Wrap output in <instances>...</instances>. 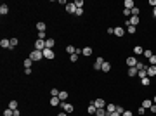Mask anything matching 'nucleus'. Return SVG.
Listing matches in <instances>:
<instances>
[{
    "instance_id": "obj_1",
    "label": "nucleus",
    "mask_w": 156,
    "mask_h": 116,
    "mask_svg": "<svg viewBox=\"0 0 156 116\" xmlns=\"http://www.w3.org/2000/svg\"><path fill=\"white\" fill-rule=\"evenodd\" d=\"M30 59L31 61H40V59H43V52L42 50H31V54H30Z\"/></svg>"
},
{
    "instance_id": "obj_2",
    "label": "nucleus",
    "mask_w": 156,
    "mask_h": 116,
    "mask_svg": "<svg viewBox=\"0 0 156 116\" xmlns=\"http://www.w3.org/2000/svg\"><path fill=\"white\" fill-rule=\"evenodd\" d=\"M141 23V19H139V16H132V17H128L127 19V26L130 24V26H137Z\"/></svg>"
},
{
    "instance_id": "obj_3",
    "label": "nucleus",
    "mask_w": 156,
    "mask_h": 116,
    "mask_svg": "<svg viewBox=\"0 0 156 116\" xmlns=\"http://www.w3.org/2000/svg\"><path fill=\"white\" fill-rule=\"evenodd\" d=\"M54 57H56V54L52 49H43V59H54Z\"/></svg>"
},
{
    "instance_id": "obj_4",
    "label": "nucleus",
    "mask_w": 156,
    "mask_h": 116,
    "mask_svg": "<svg viewBox=\"0 0 156 116\" xmlns=\"http://www.w3.org/2000/svg\"><path fill=\"white\" fill-rule=\"evenodd\" d=\"M92 104H94L97 109H102V108H106V101H104V99H95V101H92Z\"/></svg>"
},
{
    "instance_id": "obj_5",
    "label": "nucleus",
    "mask_w": 156,
    "mask_h": 116,
    "mask_svg": "<svg viewBox=\"0 0 156 116\" xmlns=\"http://www.w3.org/2000/svg\"><path fill=\"white\" fill-rule=\"evenodd\" d=\"M43 49H45V40L37 38V42H35V50H42L43 52Z\"/></svg>"
},
{
    "instance_id": "obj_6",
    "label": "nucleus",
    "mask_w": 156,
    "mask_h": 116,
    "mask_svg": "<svg viewBox=\"0 0 156 116\" xmlns=\"http://www.w3.org/2000/svg\"><path fill=\"white\" fill-rule=\"evenodd\" d=\"M61 108H63L64 113H71L73 111V104H70V102H61Z\"/></svg>"
},
{
    "instance_id": "obj_7",
    "label": "nucleus",
    "mask_w": 156,
    "mask_h": 116,
    "mask_svg": "<svg viewBox=\"0 0 156 116\" xmlns=\"http://www.w3.org/2000/svg\"><path fill=\"white\" fill-rule=\"evenodd\" d=\"M137 62H139V61H137L135 57H127V66H128V68H135Z\"/></svg>"
},
{
    "instance_id": "obj_8",
    "label": "nucleus",
    "mask_w": 156,
    "mask_h": 116,
    "mask_svg": "<svg viewBox=\"0 0 156 116\" xmlns=\"http://www.w3.org/2000/svg\"><path fill=\"white\" fill-rule=\"evenodd\" d=\"M66 12L75 14V12H77V5H75V3H66Z\"/></svg>"
},
{
    "instance_id": "obj_9",
    "label": "nucleus",
    "mask_w": 156,
    "mask_h": 116,
    "mask_svg": "<svg viewBox=\"0 0 156 116\" xmlns=\"http://www.w3.org/2000/svg\"><path fill=\"white\" fill-rule=\"evenodd\" d=\"M102 64H104V59H102V57H99V59L94 62V69H102Z\"/></svg>"
},
{
    "instance_id": "obj_10",
    "label": "nucleus",
    "mask_w": 156,
    "mask_h": 116,
    "mask_svg": "<svg viewBox=\"0 0 156 116\" xmlns=\"http://www.w3.org/2000/svg\"><path fill=\"white\" fill-rule=\"evenodd\" d=\"M148 76H156V66H148Z\"/></svg>"
},
{
    "instance_id": "obj_11",
    "label": "nucleus",
    "mask_w": 156,
    "mask_h": 116,
    "mask_svg": "<svg viewBox=\"0 0 156 116\" xmlns=\"http://www.w3.org/2000/svg\"><path fill=\"white\" fill-rule=\"evenodd\" d=\"M125 9H128V10H132L134 7H135V3H134V0H125Z\"/></svg>"
},
{
    "instance_id": "obj_12",
    "label": "nucleus",
    "mask_w": 156,
    "mask_h": 116,
    "mask_svg": "<svg viewBox=\"0 0 156 116\" xmlns=\"http://www.w3.org/2000/svg\"><path fill=\"white\" fill-rule=\"evenodd\" d=\"M0 47H3V49H10V40L2 38V42H0Z\"/></svg>"
},
{
    "instance_id": "obj_13",
    "label": "nucleus",
    "mask_w": 156,
    "mask_h": 116,
    "mask_svg": "<svg viewBox=\"0 0 156 116\" xmlns=\"http://www.w3.org/2000/svg\"><path fill=\"white\" fill-rule=\"evenodd\" d=\"M54 43H56V42H54V38H47V40H45V49H52V47H54Z\"/></svg>"
},
{
    "instance_id": "obj_14",
    "label": "nucleus",
    "mask_w": 156,
    "mask_h": 116,
    "mask_svg": "<svg viewBox=\"0 0 156 116\" xmlns=\"http://www.w3.org/2000/svg\"><path fill=\"white\" fill-rule=\"evenodd\" d=\"M37 30H38V31H45V30H47V26H45L43 21H38V23H37Z\"/></svg>"
},
{
    "instance_id": "obj_15",
    "label": "nucleus",
    "mask_w": 156,
    "mask_h": 116,
    "mask_svg": "<svg viewBox=\"0 0 156 116\" xmlns=\"http://www.w3.org/2000/svg\"><path fill=\"white\" fill-rule=\"evenodd\" d=\"M153 106V101H149V99H146V101H142V108L144 109H149Z\"/></svg>"
},
{
    "instance_id": "obj_16",
    "label": "nucleus",
    "mask_w": 156,
    "mask_h": 116,
    "mask_svg": "<svg viewBox=\"0 0 156 116\" xmlns=\"http://www.w3.org/2000/svg\"><path fill=\"white\" fill-rule=\"evenodd\" d=\"M106 111H108V115L109 113H115L116 111V106L115 104H106Z\"/></svg>"
},
{
    "instance_id": "obj_17",
    "label": "nucleus",
    "mask_w": 156,
    "mask_h": 116,
    "mask_svg": "<svg viewBox=\"0 0 156 116\" xmlns=\"http://www.w3.org/2000/svg\"><path fill=\"white\" fill-rule=\"evenodd\" d=\"M115 35H116V37H123V35H125V30L118 26V28H115Z\"/></svg>"
},
{
    "instance_id": "obj_18",
    "label": "nucleus",
    "mask_w": 156,
    "mask_h": 116,
    "mask_svg": "<svg viewBox=\"0 0 156 116\" xmlns=\"http://www.w3.org/2000/svg\"><path fill=\"white\" fill-rule=\"evenodd\" d=\"M7 12H9V7H7L5 3H2V5H0V14H2V16H5Z\"/></svg>"
},
{
    "instance_id": "obj_19",
    "label": "nucleus",
    "mask_w": 156,
    "mask_h": 116,
    "mask_svg": "<svg viewBox=\"0 0 156 116\" xmlns=\"http://www.w3.org/2000/svg\"><path fill=\"white\" fill-rule=\"evenodd\" d=\"M59 104H61V99L59 97H52L50 99V106H59Z\"/></svg>"
},
{
    "instance_id": "obj_20",
    "label": "nucleus",
    "mask_w": 156,
    "mask_h": 116,
    "mask_svg": "<svg viewBox=\"0 0 156 116\" xmlns=\"http://www.w3.org/2000/svg\"><path fill=\"white\" fill-rule=\"evenodd\" d=\"M106 115H108L106 108H102V109H97V111H95V116H106Z\"/></svg>"
},
{
    "instance_id": "obj_21",
    "label": "nucleus",
    "mask_w": 156,
    "mask_h": 116,
    "mask_svg": "<svg viewBox=\"0 0 156 116\" xmlns=\"http://www.w3.org/2000/svg\"><path fill=\"white\" fill-rule=\"evenodd\" d=\"M134 54H135V56H141V54H144L142 47H139V45H137V47H134Z\"/></svg>"
},
{
    "instance_id": "obj_22",
    "label": "nucleus",
    "mask_w": 156,
    "mask_h": 116,
    "mask_svg": "<svg viewBox=\"0 0 156 116\" xmlns=\"http://www.w3.org/2000/svg\"><path fill=\"white\" fill-rule=\"evenodd\" d=\"M59 99H61V101H66V99H68V92H66V90H61V92H59Z\"/></svg>"
},
{
    "instance_id": "obj_23",
    "label": "nucleus",
    "mask_w": 156,
    "mask_h": 116,
    "mask_svg": "<svg viewBox=\"0 0 156 116\" xmlns=\"http://www.w3.org/2000/svg\"><path fill=\"white\" fill-rule=\"evenodd\" d=\"M87 109H88V113H90V115H95V111H97V108H95L92 102L88 104V108H87Z\"/></svg>"
},
{
    "instance_id": "obj_24",
    "label": "nucleus",
    "mask_w": 156,
    "mask_h": 116,
    "mask_svg": "<svg viewBox=\"0 0 156 116\" xmlns=\"http://www.w3.org/2000/svg\"><path fill=\"white\" fill-rule=\"evenodd\" d=\"M75 50H77V47H73V45H68V47H66V52H68L70 56L75 54Z\"/></svg>"
},
{
    "instance_id": "obj_25",
    "label": "nucleus",
    "mask_w": 156,
    "mask_h": 116,
    "mask_svg": "<svg viewBox=\"0 0 156 116\" xmlns=\"http://www.w3.org/2000/svg\"><path fill=\"white\" fill-rule=\"evenodd\" d=\"M109 69H111V64H109V62H106V61H104V64H102V71H104V73H108V71H109Z\"/></svg>"
},
{
    "instance_id": "obj_26",
    "label": "nucleus",
    "mask_w": 156,
    "mask_h": 116,
    "mask_svg": "<svg viewBox=\"0 0 156 116\" xmlns=\"http://www.w3.org/2000/svg\"><path fill=\"white\" fill-rule=\"evenodd\" d=\"M137 73H139V71H137L135 68H128V76H137Z\"/></svg>"
},
{
    "instance_id": "obj_27",
    "label": "nucleus",
    "mask_w": 156,
    "mask_h": 116,
    "mask_svg": "<svg viewBox=\"0 0 156 116\" xmlns=\"http://www.w3.org/2000/svg\"><path fill=\"white\" fill-rule=\"evenodd\" d=\"M9 109L16 111V109H17V102H16V101H10V102H9Z\"/></svg>"
},
{
    "instance_id": "obj_28",
    "label": "nucleus",
    "mask_w": 156,
    "mask_h": 116,
    "mask_svg": "<svg viewBox=\"0 0 156 116\" xmlns=\"http://www.w3.org/2000/svg\"><path fill=\"white\" fill-rule=\"evenodd\" d=\"M148 61H149V66H156V54H153Z\"/></svg>"
},
{
    "instance_id": "obj_29",
    "label": "nucleus",
    "mask_w": 156,
    "mask_h": 116,
    "mask_svg": "<svg viewBox=\"0 0 156 116\" xmlns=\"http://www.w3.org/2000/svg\"><path fill=\"white\" fill-rule=\"evenodd\" d=\"M141 83H142L144 87H148V85L151 83V80H149V76H146V78H141Z\"/></svg>"
},
{
    "instance_id": "obj_30",
    "label": "nucleus",
    "mask_w": 156,
    "mask_h": 116,
    "mask_svg": "<svg viewBox=\"0 0 156 116\" xmlns=\"http://www.w3.org/2000/svg\"><path fill=\"white\" fill-rule=\"evenodd\" d=\"M137 76H141V78H146V76H148V69H146V68H144V69H141V71L137 73Z\"/></svg>"
},
{
    "instance_id": "obj_31",
    "label": "nucleus",
    "mask_w": 156,
    "mask_h": 116,
    "mask_svg": "<svg viewBox=\"0 0 156 116\" xmlns=\"http://www.w3.org/2000/svg\"><path fill=\"white\" fill-rule=\"evenodd\" d=\"M83 56H87V57L92 56V49H90V47H85V49H83Z\"/></svg>"
},
{
    "instance_id": "obj_32",
    "label": "nucleus",
    "mask_w": 156,
    "mask_h": 116,
    "mask_svg": "<svg viewBox=\"0 0 156 116\" xmlns=\"http://www.w3.org/2000/svg\"><path fill=\"white\" fill-rule=\"evenodd\" d=\"M59 92H61V90H57V88H52V90H50V95H52V97H59Z\"/></svg>"
},
{
    "instance_id": "obj_33",
    "label": "nucleus",
    "mask_w": 156,
    "mask_h": 116,
    "mask_svg": "<svg viewBox=\"0 0 156 116\" xmlns=\"http://www.w3.org/2000/svg\"><path fill=\"white\" fill-rule=\"evenodd\" d=\"M3 116H14V111H12V109H9V108H7V109H5V111H3Z\"/></svg>"
},
{
    "instance_id": "obj_34",
    "label": "nucleus",
    "mask_w": 156,
    "mask_h": 116,
    "mask_svg": "<svg viewBox=\"0 0 156 116\" xmlns=\"http://www.w3.org/2000/svg\"><path fill=\"white\" fill-rule=\"evenodd\" d=\"M151 56H153V52H151L149 49H146V50H144V57H148V59H149Z\"/></svg>"
},
{
    "instance_id": "obj_35",
    "label": "nucleus",
    "mask_w": 156,
    "mask_h": 116,
    "mask_svg": "<svg viewBox=\"0 0 156 116\" xmlns=\"http://www.w3.org/2000/svg\"><path fill=\"white\" fill-rule=\"evenodd\" d=\"M31 62H33V61H31V59L28 57V59L24 61V68H31Z\"/></svg>"
},
{
    "instance_id": "obj_36",
    "label": "nucleus",
    "mask_w": 156,
    "mask_h": 116,
    "mask_svg": "<svg viewBox=\"0 0 156 116\" xmlns=\"http://www.w3.org/2000/svg\"><path fill=\"white\" fill-rule=\"evenodd\" d=\"M144 68H146V66H144L142 62H137V64H135V69H137V71H141V69H144Z\"/></svg>"
},
{
    "instance_id": "obj_37",
    "label": "nucleus",
    "mask_w": 156,
    "mask_h": 116,
    "mask_svg": "<svg viewBox=\"0 0 156 116\" xmlns=\"http://www.w3.org/2000/svg\"><path fill=\"white\" fill-rule=\"evenodd\" d=\"M17 45V38H10V49H14Z\"/></svg>"
},
{
    "instance_id": "obj_38",
    "label": "nucleus",
    "mask_w": 156,
    "mask_h": 116,
    "mask_svg": "<svg viewBox=\"0 0 156 116\" xmlns=\"http://www.w3.org/2000/svg\"><path fill=\"white\" fill-rule=\"evenodd\" d=\"M75 5H77V9H81V5H83V0H77V2H73Z\"/></svg>"
},
{
    "instance_id": "obj_39",
    "label": "nucleus",
    "mask_w": 156,
    "mask_h": 116,
    "mask_svg": "<svg viewBox=\"0 0 156 116\" xmlns=\"http://www.w3.org/2000/svg\"><path fill=\"white\" fill-rule=\"evenodd\" d=\"M130 12H132V16H139V7H134Z\"/></svg>"
},
{
    "instance_id": "obj_40",
    "label": "nucleus",
    "mask_w": 156,
    "mask_h": 116,
    "mask_svg": "<svg viewBox=\"0 0 156 116\" xmlns=\"http://www.w3.org/2000/svg\"><path fill=\"white\" fill-rule=\"evenodd\" d=\"M70 61H71V62H77V61H78V56H77V54H71Z\"/></svg>"
},
{
    "instance_id": "obj_41",
    "label": "nucleus",
    "mask_w": 156,
    "mask_h": 116,
    "mask_svg": "<svg viewBox=\"0 0 156 116\" xmlns=\"http://www.w3.org/2000/svg\"><path fill=\"white\" fill-rule=\"evenodd\" d=\"M127 30H128V33H135V26H130V24H128Z\"/></svg>"
},
{
    "instance_id": "obj_42",
    "label": "nucleus",
    "mask_w": 156,
    "mask_h": 116,
    "mask_svg": "<svg viewBox=\"0 0 156 116\" xmlns=\"http://www.w3.org/2000/svg\"><path fill=\"white\" fill-rule=\"evenodd\" d=\"M38 38L40 40H45V31H38Z\"/></svg>"
},
{
    "instance_id": "obj_43",
    "label": "nucleus",
    "mask_w": 156,
    "mask_h": 116,
    "mask_svg": "<svg viewBox=\"0 0 156 116\" xmlns=\"http://www.w3.org/2000/svg\"><path fill=\"white\" fill-rule=\"evenodd\" d=\"M123 111H125V109H123L121 106H116V113H120V115H123Z\"/></svg>"
},
{
    "instance_id": "obj_44",
    "label": "nucleus",
    "mask_w": 156,
    "mask_h": 116,
    "mask_svg": "<svg viewBox=\"0 0 156 116\" xmlns=\"http://www.w3.org/2000/svg\"><path fill=\"white\" fill-rule=\"evenodd\" d=\"M123 14H125V16H130V17H132V12H130L128 9H123Z\"/></svg>"
},
{
    "instance_id": "obj_45",
    "label": "nucleus",
    "mask_w": 156,
    "mask_h": 116,
    "mask_svg": "<svg viewBox=\"0 0 156 116\" xmlns=\"http://www.w3.org/2000/svg\"><path fill=\"white\" fill-rule=\"evenodd\" d=\"M75 14H77V16H81V14H83V9H77V12H75Z\"/></svg>"
},
{
    "instance_id": "obj_46",
    "label": "nucleus",
    "mask_w": 156,
    "mask_h": 116,
    "mask_svg": "<svg viewBox=\"0 0 156 116\" xmlns=\"http://www.w3.org/2000/svg\"><path fill=\"white\" fill-rule=\"evenodd\" d=\"M144 113H146V109H144V108L141 106V108H139V115H144Z\"/></svg>"
},
{
    "instance_id": "obj_47",
    "label": "nucleus",
    "mask_w": 156,
    "mask_h": 116,
    "mask_svg": "<svg viewBox=\"0 0 156 116\" xmlns=\"http://www.w3.org/2000/svg\"><path fill=\"white\" fill-rule=\"evenodd\" d=\"M121 116H132V113H130V111H123V115Z\"/></svg>"
},
{
    "instance_id": "obj_48",
    "label": "nucleus",
    "mask_w": 156,
    "mask_h": 116,
    "mask_svg": "<svg viewBox=\"0 0 156 116\" xmlns=\"http://www.w3.org/2000/svg\"><path fill=\"white\" fill-rule=\"evenodd\" d=\"M149 109H151V111H153V113H156V104H153V106H151V108H149Z\"/></svg>"
},
{
    "instance_id": "obj_49",
    "label": "nucleus",
    "mask_w": 156,
    "mask_h": 116,
    "mask_svg": "<svg viewBox=\"0 0 156 116\" xmlns=\"http://www.w3.org/2000/svg\"><path fill=\"white\" fill-rule=\"evenodd\" d=\"M109 116H121V115H120V113H116V111H115V113H109Z\"/></svg>"
},
{
    "instance_id": "obj_50",
    "label": "nucleus",
    "mask_w": 156,
    "mask_h": 116,
    "mask_svg": "<svg viewBox=\"0 0 156 116\" xmlns=\"http://www.w3.org/2000/svg\"><path fill=\"white\" fill-rule=\"evenodd\" d=\"M149 3H151V5H155V7H156V0H149Z\"/></svg>"
},
{
    "instance_id": "obj_51",
    "label": "nucleus",
    "mask_w": 156,
    "mask_h": 116,
    "mask_svg": "<svg viewBox=\"0 0 156 116\" xmlns=\"http://www.w3.org/2000/svg\"><path fill=\"white\" fill-rule=\"evenodd\" d=\"M57 116H68V113H64V111H63V113H59Z\"/></svg>"
},
{
    "instance_id": "obj_52",
    "label": "nucleus",
    "mask_w": 156,
    "mask_h": 116,
    "mask_svg": "<svg viewBox=\"0 0 156 116\" xmlns=\"http://www.w3.org/2000/svg\"><path fill=\"white\" fill-rule=\"evenodd\" d=\"M153 16H155V17H156V7H155V9H153Z\"/></svg>"
},
{
    "instance_id": "obj_53",
    "label": "nucleus",
    "mask_w": 156,
    "mask_h": 116,
    "mask_svg": "<svg viewBox=\"0 0 156 116\" xmlns=\"http://www.w3.org/2000/svg\"><path fill=\"white\" fill-rule=\"evenodd\" d=\"M153 102H156V95H155V99H153Z\"/></svg>"
},
{
    "instance_id": "obj_54",
    "label": "nucleus",
    "mask_w": 156,
    "mask_h": 116,
    "mask_svg": "<svg viewBox=\"0 0 156 116\" xmlns=\"http://www.w3.org/2000/svg\"><path fill=\"white\" fill-rule=\"evenodd\" d=\"M106 116H109V115H106Z\"/></svg>"
}]
</instances>
